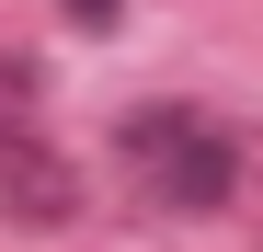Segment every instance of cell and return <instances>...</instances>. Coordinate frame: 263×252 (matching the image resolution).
Wrapping results in <instances>:
<instances>
[{
    "instance_id": "obj_2",
    "label": "cell",
    "mask_w": 263,
    "mask_h": 252,
    "mask_svg": "<svg viewBox=\"0 0 263 252\" xmlns=\"http://www.w3.org/2000/svg\"><path fill=\"white\" fill-rule=\"evenodd\" d=\"M0 218L12 229H69L80 218V172L46 138V103H0Z\"/></svg>"
},
{
    "instance_id": "obj_3",
    "label": "cell",
    "mask_w": 263,
    "mask_h": 252,
    "mask_svg": "<svg viewBox=\"0 0 263 252\" xmlns=\"http://www.w3.org/2000/svg\"><path fill=\"white\" fill-rule=\"evenodd\" d=\"M58 12H69L80 34H115V23H126V0H58Z\"/></svg>"
},
{
    "instance_id": "obj_1",
    "label": "cell",
    "mask_w": 263,
    "mask_h": 252,
    "mask_svg": "<svg viewBox=\"0 0 263 252\" xmlns=\"http://www.w3.org/2000/svg\"><path fill=\"white\" fill-rule=\"evenodd\" d=\"M115 149H126V172H138L149 206L206 218V206L240 195V138H229L206 103H126V115H115Z\"/></svg>"
}]
</instances>
